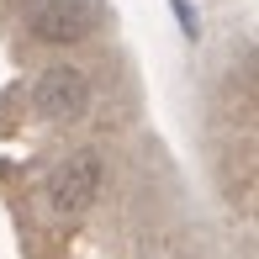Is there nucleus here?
<instances>
[{
	"mask_svg": "<svg viewBox=\"0 0 259 259\" xmlns=\"http://www.w3.org/2000/svg\"><path fill=\"white\" fill-rule=\"evenodd\" d=\"M101 27V0H27V32L42 42H85Z\"/></svg>",
	"mask_w": 259,
	"mask_h": 259,
	"instance_id": "f257e3e1",
	"label": "nucleus"
},
{
	"mask_svg": "<svg viewBox=\"0 0 259 259\" xmlns=\"http://www.w3.org/2000/svg\"><path fill=\"white\" fill-rule=\"evenodd\" d=\"M32 106H37V116H48V122H79L90 106V79L79 74V69L69 64H53L37 74V85H32Z\"/></svg>",
	"mask_w": 259,
	"mask_h": 259,
	"instance_id": "f03ea898",
	"label": "nucleus"
},
{
	"mask_svg": "<svg viewBox=\"0 0 259 259\" xmlns=\"http://www.w3.org/2000/svg\"><path fill=\"white\" fill-rule=\"evenodd\" d=\"M96 191H101V159L96 154H74V159H64L53 169L48 206L58 211V217H79V211L96 201Z\"/></svg>",
	"mask_w": 259,
	"mask_h": 259,
	"instance_id": "7ed1b4c3",
	"label": "nucleus"
}]
</instances>
